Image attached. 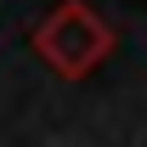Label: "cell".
I'll return each mask as SVG.
<instances>
[{"mask_svg": "<svg viewBox=\"0 0 147 147\" xmlns=\"http://www.w3.org/2000/svg\"><path fill=\"white\" fill-rule=\"evenodd\" d=\"M40 51L51 57L62 74H79V68H91L96 57L108 51V28H102L85 6H62V11L45 23V34H40Z\"/></svg>", "mask_w": 147, "mask_h": 147, "instance_id": "6da1fadb", "label": "cell"}]
</instances>
